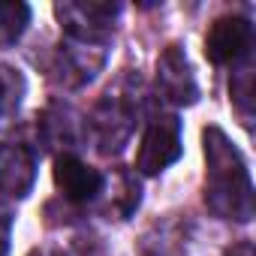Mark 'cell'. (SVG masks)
I'll use <instances>...</instances> for the list:
<instances>
[{"mask_svg":"<svg viewBox=\"0 0 256 256\" xmlns=\"http://www.w3.org/2000/svg\"><path fill=\"white\" fill-rule=\"evenodd\" d=\"M205 142V205L235 223H247L253 217V181L241 151L229 142L220 126H208L202 133Z\"/></svg>","mask_w":256,"mask_h":256,"instance_id":"cell-1","label":"cell"},{"mask_svg":"<svg viewBox=\"0 0 256 256\" xmlns=\"http://www.w3.org/2000/svg\"><path fill=\"white\" fill-rule=\"evenodd\" d=\"M142 112V78L139 72H120L96 100L88 126H90V139L100 154L114 157L130 145L136 124Z\"/></svg>","mask_w":256,"mask_h":256,"instance_id":"cell-2","label":"cell"},{"mask_svg":"<svg viewBox=\"0 0 256 256\" xmlns=\"http://www.w3.org/2000/svg\"><path fill=\"white\" fill-rule=\"evenodd\" d=\"M108 60V42H90V40H72L66 36L54 48L52 60V76L60 88H84L100 76V70Z\"/></svg>","mask_w":256,"mask_h":256,"instance_id":"cell-3","label":"cell"},{"mask_svg":"<svg viewBox=\"0 0 256 256\" xmlns=\"http://www.w3.org/2000/svg\"><path fill=\"white\" fill-rule=\"evenodd\" d=\"M54 16L66 36L112 42L114 18L120 16V4H100V0H66L54 6Z\"/></svg>","mask_w":256,"mask_h":256,"instance_id":"cell-4","label":"cell"},{"mask_svg":"<svg viewBox=\"0 0 256 256\" xmlns=\"http://www.w3.org/2000/svg\"><path fill=\"white\" fill-rule=\"evenodd\" d=\"M181 120L175 112H157L148 120V130L142 136L139 148V172L142 175H160L181 157Z\"/></svg>","mask_w":256,"mask_h":256,"instance_id":"cell-5","label":"cell"},{"mask_svg":"<svg viewBox=\"0 0 256 256\" xmlns=\"http://www.w3.org/2000/svg\"><path fill=\"white\" fill-rule=\"evenodd\" d=\"M205 52L217 66H238L250 60L253 52V24L244 16H223L211 24L205 36Z\"/></svg>","mask_w":256,"mask_h":256,"instance_id":"cell-6","label":"cell"},{"mask_svg":"<svg viewBox=\"0 0 256 256\" xmlns=\"http://www.w3.org/2000/svg\"><path fill=\"white\" fill-rule=\"evenodd\" d=\"M157 94L169 106H193L199 100V84L193 76V66L181 46H166V52L157 60Z\"/></svg>","mask_w":256,"mask_h":256,"instance_id":"cell-7","label":"cell"},{"mask_svg":"<svg viewBox=\"0 0 256 256\" xmlns=\"http://www.w3.org/2000/svg\"><path fill=\"white\" fill-rule=\"evenodd\" d=\"M54 184L64 193V199L76 205H88L100 199L106 190V175L94 166H88L78 154H58L54 157Z\"/></svg>","mask_w":256,"mask_h":256,"instance_id":"cell-8","label":"cell"},{"mask_svg":"<svg viewBox=\"0 0 256 256\" xmlns=\"http://www.w3.org/2000/svg\"><path fill=\"white\" fill-rule=\"evenodd\" d=\"M36 181V151L22 142L0 145V193L10 199H24Z\"/></svg>","mask_w":256,"mask_h":256,"instance_id":"cell-9","label":"cell"},{"mask_svg":"<svg viewBox=\"0 0 256 256\" xmlns=\"http://www.w3.org/2000/svg\"><path fill=\"white\" fill-rule=\"evenodd\" d=\"M40 136L46 148H60V154H76V142L82 139L78 133V114L66 106H48L40 120Z\"/></svg>","mask_w":256,"mask_h":256,"instance_id":"cell-10","label":"cell"},{"mask_svg":"<svg viewBox=\"0 0 256 256\" xmlns=\"http://www.w3.org/2000/svg\"><path fill=\"white\" fill-rule=\"evenodd\" d=\"M24 76L16 70V66H6V64H0V130L18 114V106L24 100Z\"/></svg>","mask_w":256,"mask_h":256,"instance_id":"cell-11","label":"cell"},{"mask_svg":"<svg viewBox=\"0 0 256 256\" xmlns=\"http://www.w3.org/2000/svg\"><path fill=\"white\" fill-rule=\"evenodd\" d=\"M30 24L28 4H0V48L16 46Z\"/></svg>","mask_w":256,"mask_h":256,"instance_id":"cell-12","label":"cell"},{"mask_svg":"<svg viewBox=\"0 0 256 256\" xmlns=\"http://www.w3.org/2000/svg\"><path fill=\"white\" fill-rule=\"evenodd\" d=\"M10 235H12V211L0 205V256H6L10 250Z\"/></svg>","mask_w":256,"mask_h":256,"instance_id":"cell-13","label":"cell"},{"mask_svg":"<svg viewBox=\"0 0 256 256\" xmlns=\"http://www.w3.org/2000/svg\"><path fill=\"white\" fill-rule=\"evenodd\" d=\"M226 256H253V244H250V241H241V244L229 247V250H226Z\"/></svg>","mask_w":256,"mask_h":256,"instance_id":"cell-14","label":"cell"},{"mask_svg":"<svg viewBox=\"0 0 256 256\" xmlns=\"http://www.w3.org/2000/svg\"><path fill=\"white\" fill-rule=\"evenodd\" d=\"M28 256H64V253H58V250H48V247H42V250H30Z\"/></svg>","mask_w":256,"mask_h":256,"instance_id":"cell-15","label":"cell"}]
</instances>
